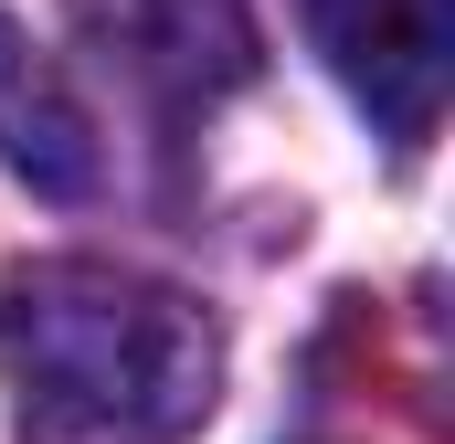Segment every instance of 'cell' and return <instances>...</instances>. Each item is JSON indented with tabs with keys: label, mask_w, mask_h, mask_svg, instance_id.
Listing matches in <instances>:
<instances>
[{
	"label": "cell",
	"mask_w": 455,
	"mask_h": 444,
	"mask_svg": "<svg viewBox=\"0 0 455 444\" xmlns=\"http://www.w3.org/2000/svg\"><path fill=\"white\" fill-rule=\"evenodd\" d=\"M0 381L32 444H180L223 392V329L138 265L32 254L0 275Z\"/></svg>",
	"instance_id": "obj_1"
},
{
	"label": "cell",
	"mask_w": 455,
	"mask_h": 444,
	"mask_svg": "<svg viewBox=\"0 0 455 444\" xmlns=\"http://www.w3.org/2000/svg\"><path fill=\"white\" fill-rule=\"evenodd\" d=\"M297 21L392 148L435 138L455 75V0H297Z\"/></svg>",
	"instance_id": "obj_2"
},
{
	"label": "cell",
	"mask_w": 455,
	"mask_h": 444,
	"mask_svg": "<svg viewBox=\"0 0 455 444\" xmlns=\"http://www.w3.org/2000/svg\"><path fill=\"white\" fill-rule=\"evenodd\" d=\"M85 21H96V43H107L116 64L138 85H159L170 107L223 96V85H243V64H254L243 0H85Z\"/></svg>",
	"instance_id": "obj_3"
},
{
	"label": "cell",
	"mask_w": 455,
	"mask_h": 444,
	"mask_svg": "<svg viewBox=\"0 0 455 444\" xmlns=\"http://www.w3.org/2000/svg\"><path fill=\"white\" fill-rule=\"evenodd\" d=\"M0 159L32 180V191H53V202H85L96 180H107V159H96V116L75 107V85L32 53V32L0 11Z\"/></svg>",
	"instance_id": "obj_4"
}]
</instances>
